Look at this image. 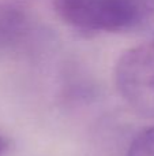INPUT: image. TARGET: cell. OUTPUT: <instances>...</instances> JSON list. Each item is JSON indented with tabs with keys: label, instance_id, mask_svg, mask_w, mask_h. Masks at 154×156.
I'll return each mask as SVG.
<instances>
[{
	"label": "cell",
	"instance_id": "obj_5",
	"mask_svg": "<svg viewBox=\"0 0 154 156\" xmlns=\"http://www.w3.org/2000/svg\"><path fill=\"white\" fill-rule=\"evenodd\" d=\"M8 148H10V143H8V140L0 134V156H4L5 152L8 151Z\"/></svg>",
	"mask_w": 154,
	"mask_h": 156
},
{
	"label": "cell",
	"instance_id": "obj_2",
	"mask_svg": "<svg viewBox=\"0 0 154 156\" xmlns=\"http://www.w3.org/2000/svg\"><path fill=\"white\" fill-rule=\"evenodd\" d=\"M115 85L131 110L154 119V41L130 48L119 58Z\"/></svg>",
	"mask_w": 154,
	"mask_h": 156
},
{
	"label": "cell",
	"instance_id": "obj_3",
	"mask_svg": "<svg viewBox=\"0 0 154 156\" xmlns=\"http://www.w3.org/2000/svg\"><path fill=\"white\" fill-rule=\"evenodd\" d=\"M29 29V18L22 7L0 3V48L21 41Z\"/></svg>",
	"mask_w": 154,
	"mask_h": 156
},
{
	"label": "cell",
	"instance_id": "obj_1",
	"mask_svg": "<svg viewBox=\"0 0 154 156\" xmlns=\"http://www.w3.org/2000/svg\"><path fill=\"white\" fill-rule=\"evenodd\" d=\"M56 14L82 32L120 33L154 18V0H53Z\"/></svg>",
	"mask_w": 154,
	"mask_h": 156
},
{
	"label": "cell",
	"instance_id": "obj_4",
	"mask_svg": "<svg viewBox=\"0 0 154 156\" xmlns=\"http://www.w3.org/2000/svg\"><path fill=\"white\" fill-rule=\"evenodd\" d=\"M127 156H154V126L141 132L134 138Z\"/></svg>",
	"mask_w": 154,
	"mask_h": 156
}]
</instances>
